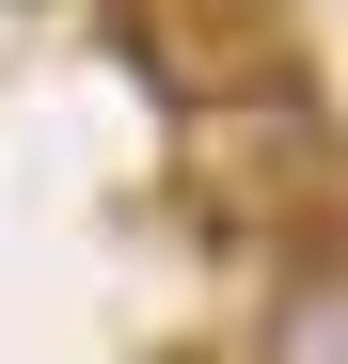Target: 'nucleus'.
<instances>
[{
	"mask_svg": "<svg viewBox=\"0 0 348 364\" xmlns=\"http://www.w3.org/2000/svg\"><path fill=\"white\" fill-rule=\"evenodd\" d=\"M332 174H348V143H332V111H317L301 64L238 80V95H174V191H190V222H222V237H317Z\"/></svg>",
	"mask_w": 348,
	"mask_h": 364,
	"instance_id": "1",
	"label": "nucleus"
},
{
	"mask_svg": "<svg viewBox=\"0 0 348 364\" xmlns=\"http://www.w3.org/2000/svg\"><path fill=\"white\" fill-rule=\"evenodd\" d=\"M127 48L158 64V95H238V80H285L301 16L285 0H127Z\"/></svg>",
	"mask_w": 348,
	"mask_h": 364,
	"instance_id": "2",
	"label": "nucleus"
},
{
	"mask_svg": "<svg viewBox=\"0 0 348 364\" xmlns=\"http://www.w3.org/2000/svg\"><path fill=\"white\" fill-rule=\"evenodd\" d=\"M301 285L269 301V364H348V269H332V237H301Z\"/></svg>",
	"mask_w": 348,
	"mask_h": 364,
	"instance_id": "3",
	"label": "nucleus"
}]
</instances>
